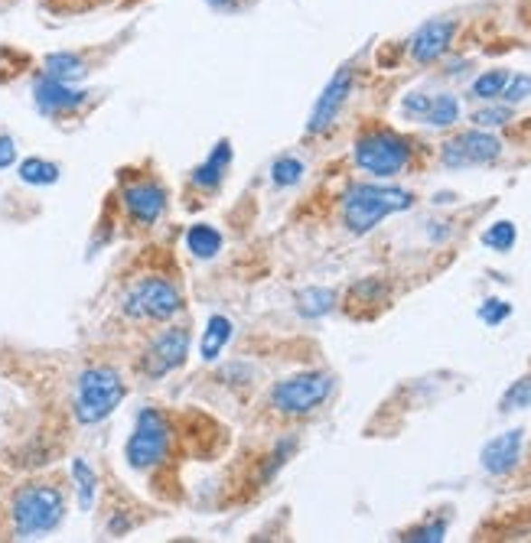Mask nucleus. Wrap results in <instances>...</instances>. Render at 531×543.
Instances as JSON below:
<instances>
[{
	"mask_svg": "<svg viewBox=\"0 0 531 543\" xmlns=\"http://www.w3.org/2000/svg\"><path fill=\"white\" fill-rule=\"evenodd\" d=\"M443 534H447V520H433V524H421V528L404 530V537H401V540H411V543H437V540H443Z\"/></svg>",
	"mask_w": 531,
	"mask_h": 543,
	"instance_id": "obj_27",
	"label": "nucleus"
},
{
	"mask_svg": "<svg viewBox=\"0 0 531 543\" xmlns=\"http://www.w3.org/2000/svg\"><path fill=\"white\" fill-rule=\"evenodd\" d=\"M183 309L180 290L164 280V276H144L131 286V293L124 296V313L131 319H156L166 323Z\"/></svg>",
	"mask_w": 531,
	"mask_h": 543,
	"instance_id": "obj_7",
	"label": "nucleus"
},
{
	"mask_svg": "<svg viewBox=\"0 0 531 543\" xmlns=\"http://www.w3.org/2000/svg\"><path fill=\"white\" fill-rule=\"evenodd\" d=\"M356 166H362L365 173L378 179L398 176L411 160V144L404 137H398L394 130H368L356 140Z\"/></svg>",
	"mask_w": 531,
	"mask_h": 543,
	"instance_id": "obj_5",
	"label": "nucleus"
},
{
	"mask_svg": "<svg viewBox=\"0 0 531 543\" xmlns=\"http://www.w3.org/2000/svg\"><path fill=\"white\" fill-rule=\"evenodd\" d=\"M85 72H89V65H85V59L79 52H52L43 62V75H50L56 81H69V85L85 79Z\"/></svg>",
	"mask_w": 531,
	"mask_h": 543,
	"instance_id": "obj_17",
	"label": "nucleus"
},
{
	"mask_svg": "<svg viewBox=\"0 0 531 543\" xmlns=\"http://www.w3.org/2000/svg\"><path fill=\"white\" fill-rule=\"evenodd\" d=\"M502 156V140L486 134V130H466L460 137L447 140L441 150L443 166L450 170H463V166H486Z\"/></svg>",
	"mask_w": 531,
	"mask_h": 543,
	"instance_id": "obj_8",
	"label": "nucleus"
},
{
	"mask_svg": "<svg viewBox=\"0 0 531 543\" xmlns=\"http://www.w3.org/2000/svg\"><path fill=\"white\" fill-rule=\"evenodd\" d=\"M401 108H404V114H408V117H421V121H424L427 108H431V95H421V91H414V95H408L404 101H401Z\"/></svg>",
	"mask_w": 531,
	"mask_h": 543,
	"instance_id": "obj_32",
	"label": "nucleus"
},
{
	"mask_svg": "<svg viewBox=\"0 0 531 543\" xmlns=\"http://www.w3.org/2000/svg\"><path fill=\"white\" fill-rule=\"evenodd\" d=\"M33 101L43 114H66V111H75V108H82L85 101H89V91L72 89L69 81H56L50 79V75H43L33 85Z\"/></svg>",
	"mask_w": 531,
	"mask_h": 543,
	"instance_id": "obj_13",
	"label": "nucleus"
},
{
	"mask_svg": "<svg viewBox=\"0 0 531 543\" xmlns=\"http://www.w3.org/2000/svg\"><path fill=\"white\" fill-rule=\"evenodd\" d=\"M294 449H297V439H280V443H278V449H274V453H270L268 465H264V475H261V479H264V482H270V479H274V472H280V465L287 463V455L294 453Z\"/></svg>",
	"mask_w": 531,
	"mask_h": 543,
	"instance_id": "obj_30",
	"label": "nucleus"
},
{
	"mask_svg": "<svg viewBox=\"0 0 531 543\" xmlns=\"http://www.w3.org/2000/svg\"><path fill=\"white\" fill-rule=\"evenodd\" d=\"M531 95V75H508L506 89H502V98H506L508 105H518V101H525V98Z\"/></svg>",
	"mask_w": 531,
	"mask_h": 543,
	"instance_id": "obj_29",
	"label": "nucleus"
},
{
	"mask_svg": "<svg viewBox=\"0 0 531 543\" xmlns=\"http://www.w3.org/2000/svg\"><path fill=\"white\" fill-rule=\"evenodd\" d=\"M189 355V329L176 325V329H166L160 332L154 342H150L147 355L140 358V371L147 374V378H166L170 371L186 361Z\"/></svg>",
	"mask_w": 531,
	"mask_h": 543,
	"instance_id": "obj_9",
	"label": "nucleus"
},
{
	"mask_svg": "<svg viewBox=\"0 0 531 543\" xmlns=\"http://www.w3.org/2000/svg\"><path fill=\"white\" fill-rule=\"evenodd\" d=\"M502 410H525V407H531V374L528 378H522V381H515L512 388L502 394Z\"/></svg>",
	"mask_w": 531,
	"mask_h": 543,
	"instance_id": "obj_26",
	"label": "nucleus"
},
{
	"mask_svg": "<svg viewBox=\"0 0 531 543\" xmlns=\"http://www.w3.org/2000/svg\"><path fill=\"white\" fill-rule=\"evenodd\" d=\"M512 121V108L502 105V108H482V111L473 114V124L476 127H502V124Z\"/></svg>",
	"mask_w": 531,
	"mask_h": 543,
	"instance_id": "obj_28",
	"label": "nucleus"
},
{
	"mask_svg": "<svg viewBox=\"0 0 531 543\" xmlns=\"http://www.w3.org/2000/svg\"><path fill=\"white\" fill-rule=\"evenodd\" d=\"M20 179L26 186H52L59 179V166L50 160H40V156H30L20 163Z\"/></svg>",
	"mask_w": 531,
	"mask_h": 543,
	"instance_id": "obj_20",
	"label": "nucleus"
},
{
	"mask_svg": "<svg viewBox=\"0 0 531 543\" xmlns=\"http://www.w3.org/2000/svg\"><path fill=\"white\" fill-rule=\"evenodd\" d=\"M229 163H232V144L229 140H219L213 156H209L203 166L193 170V183H196L199 189H219L222 179H225V166H229Z\"/></svg>",
	"mask_w": 531,
	"mask_h": 543,
	"instance_id": "obj_15",
	"label": "nucleus"
},
{
	"mask_svg": "<svg viewBox=\"0 0 531 543\" xmlns=\"http://www.w3.org/2000/svg\"><path fill=\"white\" fill-rule=\"evenodd\" d=\"M512 316V306H508L506 300H486L479 306V319L486 325H498V323H506V319Z\"/></svg>",
	"mask_w": 531,
	"mask_h": 543,
	"instance_id": "obj_31",
	"label": "nucleus"
},
{
	"mask_svg": "<svg viewBox=\"0 0 531 543\" xmlns=\"http://www.w3.org/2000/svg\"><path fill=\"white\" fill-rule=\"evenodd\" d=\"M515 238H518V231H515V225L512 221H496V225L482 235V244L489 248V251H512L515 248Z\"/></svg>",
	"mask_w": 531,
	"mask_h": 543,
	"instance_id": "obj_24",
	"label": "nucleus"
},
{
	"mask_svg": "<svg viewBox=\"0 0 531 543\" xmlns=\"http://www.w3.org/2000/svg\"><path fill=\"white\" fill-rule=\"evenodd\" d=\"M186 248L196 254V257H203V260L215 257V254L222 251L219 228H213V225H193L186 231Z\"/></svg>",
	"mask_w": 531,
	"mask_h": 543,
	"instance_id": "obj_19",
	"label": "nucleus"
},
{
	"mask_svg": "<svg viewBox=\"0 0 531 543\" xmlns=\"http://www.w3.org/2000/svg\"><path fill=\"white\" fill-rule=\"evenodd\" d=\"M424 121L431 127H450V124L460 121V101L453 95H437L431 98V108H427Z\"/></svg>",
	"mask_w": 531,
	"mask_h": 543,
	"instance_id": "obj_21",
	"label": "nucleus"
},
{
	"mask_svg": "<svg viewBox=\"0 0 531 543\" xmlns=\"http://www.w3.org/2000/svg\"><path fill=\"white\" fill-rule=\"evenodd\" d=\"M222 381H229V384H248V381H251V371H248L245 365H229L225 371H222Z\"/></svg>",
	"mask_w": 531,
	"mask_h": 543,
	"instance_id": "obj_34",
	"label": "nucleus"
},
{
	"mask_svg": "<svg viewBox=\"0 0 531 543\" xmlns=\"http://www.w3.org/2000/svg\"><path fill=\"white\" fill-rule=\"evenodd\" d=\"M166 453H170V423L160 410L154 407H144L134 423V433L124 446V459L128 465L137 472H150L164 463Z\"/></svg>",
	"mask_w": 531,
	"mask_h": 543,
	"instance_id": "obj_4",
	"label": "nucleus"
},
{
	"mask_svg": "<svg viewBox=\"0 0 531 543\" xmlns=\"http://www.w3.org/2000/svg\"><path fill=\"white\" fill-rule=\"evenodd\" d=\"M506 69H489V72H482L479 79L473 81V98H479V101H496V98H502V89H506L508 81Z\"/></svg>",
	"mask_w": 531,
	"mask_h": 543,
	"instance_id": "obj_23",
	"label": "nucleus"
},
{
	"mask_svg": "<svg viewBox=\"0 0 531 543\" xmlns=\"http://www.w3.org/2000/svg\"><path fill=\"white\" fill-rule=\"evenodd\" d=\"M14 163H17V144H14V137L0 134V170H7Z\"/></svg>",
	"mask_w": 531,
	"mask_h": 543,
	"instance_id": "obj_33",
	"label": "nucleus"
},
{
	"mask_svg": "<svg viewBox=\"0 0 531 543\" xmlns=\"http://www.w3.org/2000/svg\"><path fill=\"white\" fill-rule=\"evenodd\" d=\"M457 36V20H427L424 26H417L411 36V59L421 65H431L443 56Z\"/></svg>",
	"mask_w": 531,
	"mask_h": 543,
	"instance_id": "obj_11",
	"label": "nucleus"
},
{
	"mask_svg": "<svg viewBox=\"0 0 531 543\" xmlns=\"http://www.w3.org/2000/svg\"><path fill=\"white\" fill-rule=\"evenodd\" d=\"M270 179H274V186H297L303 179V163L297 156H280L270 166Z\"/></svg>",
	"mask_w": 531,
	"mask_h": 543,
	"instance_id": "obj_25",
	"label": "nucleus"
},
{
	"mask_svg": "<svg viewBox=\"0 0 531 543\" xmlns=\"http://www.w3.org/2000/svg\"><path fill=\"white\" fill-rule=\"evenodd\" d=\"M333 306H336V293L327 290V286H310V290H303L297 296V313L307 319L327 316V313H333Z\"/></svg>",
	"mask_w": 531,
	"mask_h": 543,
	"instance_id": "obj_18",
	"label": "nucleus"
},
{
	"mask_svg": "<svg viewBox=\"0 0 531 543\" xmlns=\"http://www.w3.org/2000/svg\"><path fill=\"white\" fill-rule=\"evenodd\" d=\"M349 91H352V69H339V72L329 79L327 89H323V95L317 98L307 130H310V134H323V130L333 127V121L339 117L343 105L349 101Z\"/></svg>",
	"mask_w": 531,
	"mask_h": 543,
	"instance_id": "obj_10",
	"label": "nucleus"
},
{
	"mask_svg": "<svg viewBox=\"0 0 531 543\" xmlns=\"http://www.w3.org/2000/svg\"><path fill=\"white\" fill-rule=\"evenodd\" d=\"M124 394H128V388H124L121 374L115 368H85L79 374V384H75V420L85 423V426L108 420L115 414V407L124 400Z\"/></svg>",
	"mask_w": 531,
	"mask_h": 543,
	"instance_id": "obj_3",
	"label": "nucleus"
},
{
	"mask_svg": "<svg viewBox=\"0 0 531 543\" xmlns=\"http://www.w3.org/2000/svg\"><path fill=\"white\" fill-rule=\"evenodd\" d=\"M121 199H124V209H128L134 225H154L166 209V192L156 186V183H134V186H124Z\"/></svg>",
	"mask_w": 531,
	"mask_h": 543,
	"instance_id": "obj_12",
	"label": "nucleus"
},
{
	"mask_svg": "<svg viewBox=\"0 0 531 543\" xmlns=\"http://www.w3.org/2000/svg\"><path fill=\"white\" fill-rule=\"evenodd\" d=\"M232 342V319L225 316H209L203 329V339H199V355L203 361H215V358L225 351V345Z\"/></svg>",
	"mask_w": 531,
	"mask_h": 543,
	"instance_id": "obj_16",
	"label": "nucleus"
},
{
	"mask_svg": "<svg viewBox=\"0 0 531 543\" xmlns=\"http://www.w3.org/2000/svg\"><path fill=\"white\" fill-rule=\"evenodd\" d=\"M66 518V495L52 482H30L10 498V524L17 537L50 534Z\"/></svg>",
	"mask_w": 531,
	"mask_h": 543,
	"instance_id": "obj_1",
	"label": "nucleus"
},
{
	"mask_svg": "<svg viewBox=\"0 0 531 543\" xmlns=\"http://www.w3.org/2000/svg\"><path fill=\"white\" fill-rule=\"evenodd\" d=\"M329 394H333V374L303 371L280 381L278 388L270 390V404H274V410H280L287 417H303L310 414V410H317Z\"/></svg>",
	"mask_w": 531,
	"mask_h": 543,
	"instance_id": "obj_6",
	"label": "nucleus"
},
{
	"mask_svg": "<svg viewBox=\"0 0 531 543\" xmlns=\"http://www.w3.org/2000/svg\"><path fill=\"white\" fill-rule=\"evenodd\" d=\"M414 205V195L408 189L398 186H372V183H359L343 195V225L352 235H365L378 225L382 219L404 211Z\"/></svg>",
	"mask_w": 531,
	"mask_h": 543,
	"instance_id": "obj_2",
	"label": "nucleus"
},
{
	"mask_svg": "<svg viewBox=\"0 0 531 543\" xmlns=\"http://www.w3.org/2000/svg\"><path fill=\"white\" fill-rule=\"evenodd\" d=\"M72 479H75V488H79V504H82V511H89L91 501H95L99 475H95V469H91L85 459H75V463H72Z\"/></svg>",
	"mask_w": 531,
	"mask_h": 543,
	"instance_id": "obj_22",
	"label": "nucleus"
},
{
	"mask_svg": "<svg viewBox=\"0 0 531 543\" xmlns=\"http://www.w3.org/2000/svg\"><path fill=\"white\" fill-rule=\"evenodd\" d=\"M522 443H525V430H508L502 436L489 439L482 446V469L489 475H508V472L518 465V455H522Z\"/></svg>",
	"mask_w": 531,
	"mask_h": 543,
	"instance_id": "obj_14",
	"label": "nucleus"
}]
</instances>
